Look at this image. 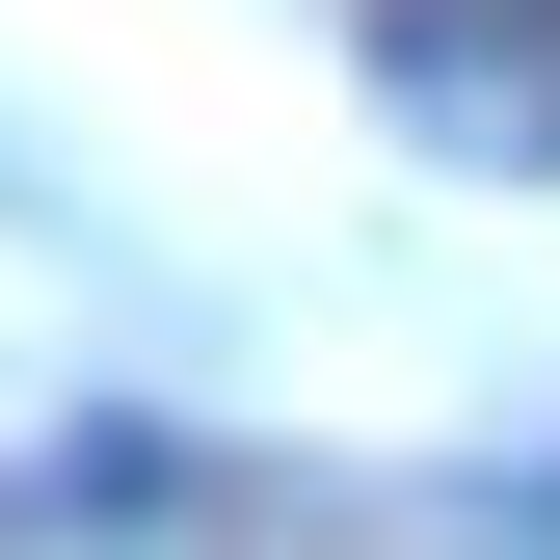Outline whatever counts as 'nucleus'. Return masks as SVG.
Returning <instances> with one entry per match:
<instances>
[{
  "instance_id": "obj_1",
  "label": "nucleus",
  "mask_w": 560,
  "mask_h": 560,
  "mask_svg": "<svg viewBox=\"0 0 560 560\" xmlns=\"http://www.w3.org/2000/svg\"><path fill=\"white\" fill-rule=\"evenodd\" d=\"M374 133L454 187H560V0H374Z\"/></svg>"
}]
</instances>
